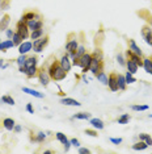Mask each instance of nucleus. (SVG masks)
Returning a JSON list of instances; mask_svg holds the SVG:
<instances>
[{"label": "nucleus", "mask_w": 152, "mask_h": 154, "mask_svg": "<svg viewBox=\"0 0 152 154\" xmlns=\"http://www.w3.org/2000/svg\"><path fill=\"white\" fill-rule=\"evenodd\" d=\"M16 32H17L18 34L21 36L22 40H26V38L30 37V30H29V28H28L26 22H25L24 20H21V19H20L18 22H17V25H16Z\"/></svg>", "instance_id": "f03ea898"}, {"label": "nucleus", "mask_w": 152, "mask_h": 154, "mask_svg": "<svg viewBox=\"0 0 152 154\" xmlns=\"http://www.w3.org/2000/svg\"><path fill=\"white\" fill-rule=\"evenodd\" d=\"M117 61H118V63H119L121 66H126V59L123 58L122 54H118L117 55Z\"/></svg>", "instance_id": "79ce46f5"}, {"label": "nucleus", "mask_w": 152, "mask_h": 154, "mask_svg": "<svg viewBox=\"0 0 152 154\" xmlns=\"http://www.w3.org/2000/svg\"><path fill=\"white\" fill-rule=\"evenodd\" d=\"M49 74H50V78L55 82H59V80H63L64 78L67 77V71L60 66L59 61H53L49 66Z\"/></svg>", "instance_id": "f257e3e1"}, {"label": "nucleus", "mask_w": 152, "mask_h": 154, "mask_svg": "<svg viewBox=\"0 0 152 154\" xmlns=\"http://www.w3.org/2000/svg\"><path fill=\"white\" fill-rule=\"evenodd\" d=\"M148 148V145L146 144L144 141H142V140H139V142H135L133 145V149L134 150H146Z\"/></svg>", "instance_id": "2f4dec72"}, {"label": "nucleus", "mask_w": 152, "mask_h": 154, "mask_svg": "<svg viewBox=\"0 0 152 154\" xmlns=\"http://www.w3.org/2000/svg\"><path fill=\"white\" fill-rule=\"evenodd\" d=\"M79 59V67L83 70V72H87L89 71V65H91V61H92V54L91 53H84Z\"/></svg>", "instance_id": "7ed1b4c3"}, {"label": "nucleus", "mask_w": 152, "mask_h": 154, "mask_svg": "<svg viewBox=\"0 0 152 154\" xmlns=\"http://www.w3.org/2000/svg\"><path fill=\"white\" fill-rule=\"evenodd\" d=\"M0 102L5 103V104H8V105H15L16 104L15 99H13L12 96H9V95H4V96H1L0 97Z\"/></svg>", "instance_id": "7c9ffc66"}, {"label": "nucleus", "mask_w": 152, "mask_h": 154, "mask_svg": "<svg viewBox=\"0 0 152 154\" xmlns=\"http://www.w3.org/2000/svg\"><path fill=\"white\" fill-rule=\"evenodd\" d=\"M125 79H126V83H127V85H133V83L136 82V78H135L134 74H131L130 71H126Z\"/></svg>", "instance_id": "f704fd0d"}, {"label": "nucleus", "mask_w": 152, "mask_h": 154, "mask_svg": "<svg viewBox=\"0 0 152 154\" xmlns=\"http://www.w3.org/2000/svg\"><path fill=\"white\" fill-rule=\"evenodd\" d=\"M139 140L144 141L146 144L148 145V146H152V137L150 136V134H147V133H140V134H139Z\"/></svg>", "instance_id": "473e14b6"}, {"label": "nucleus", "mask_w": 152, "mask_h": 154, "mask_svg": "<svg viewBox=\"0 0 152 154\" xmlns=\"http://www.w3.org/2000/svg\"><path fill=\"white\" fill-rule=\"evenodd\" d=\"M30 50H33V42H30V41H22V42L18 45L20 54H26Z\"/></svg>", "instance_id": "9b49d317"}, {"label": "nucleus", "mask_w": 152, "mask_h": 154, "mask_svg": "<svg viewBox=\"0 0 152 154\" xmlns=\"http://www.w3.org/2000/svg\"><path fill=\"white\" fill-rule=\"evenodd\" d=\"M45 153H47V154H51V153H54L53 150H45Z\"/></svg>", "instance_id": "864d4df0"}, {"label": "nucleus", "mask_w": 152, "mask_h": 154, "mask_svg": "<svg viewBox=\"0 0 152 154\" xmlns=\"http://www.w3.org/2000/svg\"><path fill=\"white\" fill-rule=\"evenodd\" d=\"M33 141L36 142H39V144H42V142H45V140H46V134H45V132H38L37 134H36L34 138H32Z\"/></svg>", "instance_id": "e433bc0d"}, {"label": "nucleus", "mask_w": 152, "mask_h": 154, "mask_svg": "<svg viewBox=\"0 0 152 154\" xmlns=\"http://www.w3.org/2000/svg\"><path fill=\"white\" fill-rule=\"evenodd\" d=\"M79 153L80 154H89L91 153V150L87 149V148H79Z\"/></svg>", "instance_id": "49530a36"}, {"label": "nucleus", "mask_w": 152, "mask_h": 154, "mask_svg": "<svg viewBox=\"0 0 152 154\" xmlns=\"http://www.w3.org/2000/svg\"><path fill=\"white\" fill-rule=\"evenodd\" d=\"M77 46H79L77 40H71V41H68V42L66 44V52H67V54L75 53L76 49H77Z\"/></svg>", "instance_id": "dca6fc26"}, {"label": "nucleus", "mask_w": 152, "mask_h": 154, "mask_svg": "<svg viewBox=\"0 0 152 154\" xmlns=\"http://www.w3.org/2000/svg\"><path fill=\"white\" fill-rule=\"evenodd\" d=\"M70 141H71V145H72V146H75V148H80V142H79V140L72 138V140H70Z\"/></svg>", "instance_id": "a18cd8bd"}, {"label": "nucleus", "mask_w": 152, "mask_h": 154, "mask_svg": "<svg viewBox=\"0 0 152 154\" xmlns=\"http://www.w3.org/2000/svg\"><path fill=\"white\" fill-rule=\"evenodd\" d=\"M126 57H127V59H130V61H133L134 63H136L139 67H143V57L135 54V53H133L130 49L126 52Z\"/></svg>", "instance_id": "1a4fd4ad"}, {"label": "nucleus", "mask_w": 152, "mask_h": 154, "mask_svg": "<svg viewBox=\"0 0 152 154\" xmlns=\"http://www.w3.org/2000/svg\"><path fill=\"white\" fill-rule=\"evenodd\" d=\"M16 122L13 119H9V117H7V119L3 120V127L5 128L7 130H13V128H15Z\"/></svg>", "instance_id": "b1692460"}, {"label": "nucleus", "mask_w": 152, "mask_h": 154, "mask_svg": "<svg viewBox=\"0 0 152 154\" xmlns=\"http://www.w3.org/2000/svg\"><path fill=\"white\" fill-rule=\"evenodd\" d=\"M117 75L115 72H110L108 77V87L110 91L117 92L118 91V80H117Z\"/></svg>", "instance_id": "6e6552de"}, {"label": "nucleus", "mask_w": 152, "mask_h": 154, "mask_svg": "<svg viewBox=\"0 0 152 154\" xmlns=\"http://www.w3.org/2000/svg\"><path fill=\"white\" fill-rule=\"evenodd\" d=\"M26 58L28 55L26 54H20L17 57V59H16V63H17L18 67H24L25 66V62H26Z\"/></svg>", "instance_id": "c9c22d12"}, {"label": "nucleus", "mask_w": 152, "mask_h": 154, "mask_svg": "<svg viewBox=\"0 0 152 154\" xmlns=\"http://www.w3.org/2000/svg\"><path fill=\"white\" fill-rule=\"evenodd\" d=\"M55 137H57V140L59 142H62V144L64 145V150L68 152L70 148H71V141H68V138L66 137V134H63L62 132H57L55 133Z\"/></svg>", "instance_id": "9d476101"}, {"label": "nucleus", "mask_w": 152, "mask_h": 154, "mask_svg": "<svg viewBox=\"0 0 152 154\" xmlns=\"http://www.w3.org/2000/svg\"><path fill=\"white\" fill-rule=\"evenodd\" d=\"M72 119H77V120H89L91 119V113L88 112H79L72 116Z\"/></svg>", "instance_id": "c85d7f7f"}, {"label": "nucleus", "mask_w": 152, "mask_h": 154, "mask_svg": "<svg viewBox=\"0 0 152 154\" xmlns=\"http://www.w3.org/2000/svg\"><path fill=\"white\" fill-rule=\"evenodd\" d=\"M26 25H28L30 32H33V30L42 29V28H43V21H42L41 19H39V20H29V21H26Z\"/></svg>", "instance_id": "f8f14e48"}, {"label": "nucleus", "mask_w": 152, "mask_h": 154, "mask_svg": "<svg viewBox=\"0 0 152 154\" xmlns=\"http://www.w3.org/2000/svg\"><path fill=\"white\" fill-rule=\"evenodd\" d=\"M148 22H150V27L152 28V17H150V19H148Z\"/></svg>", "instance_id": "603ef678"}, {"label": "nucleus", "mask_w": 152, "mask_h": 154, "mask_svg": "<svg viewBox=\"0 0 152 154\" xmlns=\"http://www.w3.org/2000/svg\"><path fill=\"white\" fill-rule=\"evenodd\" d=\"M37 62H38V58L37 57H28L26 58V62H25V67H33V66H37Z\"/></svg>", "instance_id": "c756f323"}, {"label": "nucleus", "mask_w": 152, "mask_h": 154, "mask_svg": "<svg viewBox=\"0 0 152 154\" xmlns=\"http://www.w3.org/2000/svg\"><path fill=\"white\" fill-rule=\"evenodd\" d=\"M117 80H118V90H119V91H125L126 87H127V83H126L125 75L118 74L117 75Z\"/></svg>", "instance_id": "412c9836"}, {"label": "nucleus", "mask_w": 152, "mask_h": 154, "mask_svg": "<svg viewBox=\"0 0 152 154\" xmlns=\"http://www.w3.org/2000/svg\"><path fill=\"white\" fill-rule=\"evenodd\" d=\"M47 44H49V36H45V37L42 36L41 38L33 41V50L36 53H41L47 46Z\"/></svg>", "instance_id": "39448f33"}, {"label": "nucleus", "mask_w": 152, "mask_h": 154, "mask_svg": "<svg viewBox=\"0 0 152 154\" xmlns=\"http://www.w3.org/2000/svg\"><path fill=\"white\" fill-rule=\"evenodd\" d=\"M130 119H131V116L129 113H123V115H121V116L118 117V124H122V125L129 124Z\"/></svg>", "instance_id": "72a5a7b5"}, {"label": "nucleus", "mask_w": 152, "mask_h": 154, "mask_svg": "<svg viewBox=\"0 0 152 154\" xmlns=\"http://www.w3.org/2000/svg\"><path fill=\"white\" fill-rule=\"evenodd\" d=\"M13 46H15V44H13L12 40H5L3 42H0V52H7L8 49H11Z\"/></svg>", "instance_id": "a878e982"}, {"label": "nucleus", "mask_w": 152, "mask_h": 154, "mask_svg": "<svg viewBox=\"0 0 152 154\" xmlns=\"http://www.w3.org/2000/svg\"><path fill=\"white\" fill-rule=\"evenodd\" d=\"M131 110H133V111H136V112L147 111V110H148V105H147V104H135V105H131Z\"/></svg>", "instance_id": "4c0bfd02"}, {"label": "nucleus", "mask_w": 152, "mask_h": 154, "mask_svg": "<svg viewBox=\"0 0 152 154\" xmlns=\"http://www.w3.org/2000/svg\"><path fill=\"white\" fill-rule=\"evenodd\" d=\"M8 67V63H5L3 59H0V69H7Z\"/></svg>", "instance_id": "09e8293b"}, {"label": "nucleus", "mask_w": 152, "mask_h": 154, "mask_svg": "<svg viewBox=\"0 0 152 154\" xmlns=\"http://www.w3.org/2000/svg\"><path fill=\"white\" fill-rule=\"evenodd\" d=\"M60 103L63 105H71V107H80V103L77 100L72 99V97H62L60 99Z\"/></svg>", "instance_id": "f3484780"}, {"label": "nucleus", "mask_w": 152, "mask_h": 154, "mask_svg": "<svg viewBox=\"0 0 152 154\" xmlns=\"http://www.w3.org/2000/svg\"><path fill=\"white\" fill-rule=\"evenodd\" d=\"M126 67H127V71H130L131 74H136L138 70H139V66L136 65V63H134L133 61L130 59H126Z\"/></svg>", "instance_id": "4be33fe9"}, {"label": "nucleus", "mask_w": 152, "mask_h": 154, "mask_svg": "<svg viewBox=\"0 0 152 154\" xmlns=\"http://www.w3.org/2000/svg\"><path fill=\"white\" fill-rule=\"evenodd\" d=\"M38 79H39V83H41L43 87H47L50 83V80H51V78H50V74H49V69H46V67H41V69L38 70Z\"/></svg>", "instance_id": "20e7f679"}, {"label": "nucleus", "mask_w": 152, "mask_h": 154, "mask_svg": "<svg viewBox=\"0 0 152 154\" xmlns=\"http://www.w3.org/2000/svg\"><path fill=\"white\" fill-rule=\"evenodd\" d=\"M39 19H41V16H39L37 12L29 11V12H25L24 15H22L21 20H24L25 22H26V21H29V20H39Z\"/></svg>", "instance_id": "4468645a"}, {"label": "nucleus", "mask_w": 152, "mask_h": 154, "mask_svg": "<svg viewBox=\"0 0 152 154\" xmlns=\"http://www.w3.org/2000/svg\"><path fill=\"white\" fill-rule=\"evenodd\" d=\"M21 129H22V128L20 127V125H15V128H13V130H15L16 133H20V132H21Z\"/></svg>", "instance_id": "8fccbe9b"}, {"label": "nucleus", "mask_w": 152, "mask_h": 154, "mask_svg": "<svg viewBox=\"0 0 152 154\" xmlns=\"http://www.w3.org/2000/svg\"><path fill=\"white\" fill-rule=\"evenodd\" d=\"M101 70H104V62H102V59H97V58L92 57L91 65H89V71H91L93 75H96L97 72H100Z\"/></svg>", "instance_id": "423d86ee"}, {"label": "nucleus", "mask_w": 152, "mask_h": 154, "mask_svg": "<svg viewBox=\"0 0 152 154\" xmlns=\"http://www.w3.org/2000/svg\"><path fill=\"white\" fill-rule=\"evenodd\" d=\"M42 36H43V28L42 29H37V30H33V32H30V40H38V38H41Z\"/></svg>", "instance_id": "cd10ccee"}, {"label": "nucleus", "mask_w": 152, "mask_h": 154, "mask_svg": "<svg viewBox=\"0 0 152 154\" xmlns=\"http://www.w3.org/2000/svg\"><path fill=\"white\" fill-rule=\"evenodd\" d=\"M59 63H60V66L63 67V69L66 70L67 72H68L70 70H71V67H72V62H71V59H70L68 54L62 55V58L59 59Z\"/></svg>", "instance_id": "ddd939ff"}, {"label": "nucleus", "mask_w": 152, "mask_h": 154, "mask_svg": "<svg viewBox=\"0 0 152 154\" xmlns=\"http://www.w3.org/2000/svg\"><path fill=\"white\" fill-rule=\"evenodd\" d=\"M13 34H15L13 29H7V30H5V36H7V37H8V40H12Z\"/></svg>", "instance_id": "37998d69"}, {"label": "nucleus", "mask_w": 152, "mask_h": 154, "mask_svg": "<svg viewBox=\"0 0 152 154\" xmlns=\"http://www.w3.org/2000/svg\"><path fill=\"white\" fill-rule=\"evenodd\" d=\"M12 41H13V44H15V46H18L24 40H22V37L18 34L17 32H15V34H13V37H12Z\"/></svg>", "instance_id": "58836bf2"}, {"label": "nucleus", "mask_w": 152, "mask_h": 154, "mask_svg": "<svg viewBox=\"0 0 152 154\" xmlns=\"http://www.w3.org/2000/svg\"><path fill=\"white\" fill-rule=\"evenodd\" d=\"M143 69L146 70V72L152 74V58H143Z\"/></svg>", "instance_id": "5701e85b"}, {"label": "nucleus", "mask_w": 152, "mask_h": 154, "mask_svg": "<svg viewBox=\"0 0 152 154\" xmlns=\"http://www.w3.org/2000/svg\"><path fill=\"white\" fill-rule=\"evenodd\" d=\"M110 142H112V144H114V145H119L121 142H122V138H119V137H118V138H115V137H112V138H110Z\"/></svg>", "instance_id": "c03bdc74"}, {"label": "nucleus", "mask_w": 152, "mask_h": 154, "mask_svg": "<svg viewBox=\"0 0 152 154\" xmlns=\"http://www.w3.org/2000/svg\"><path fill=\"white\" fill-rule=\"evenodd\" d=\"M142 37L146 41V44L152 47V29L150 25H144L142 28Z\"/></svg>", "instance_id": "0eeeda50"}, {"label": "nucleus", "mask_w": 152, "mask_h": 154, "mask_svg": "<svg viewBox=\"0 0 152 154\" xmlns=\"http://www.w3.org/2000/svg\"><path fill=\"white\" fill-rule=\"evenodd\" d=\"M0 42H1V38H0Z\"/></svg>", "instance_id": "5fc2aeb1"}, {"label": "nucleus", "mask_w": 152, "mask_h": 154, "mask_svg": "<svg viewBox=\"0 0 152 154\" xmlns=\"http://www.w3.org/2000/svg\"><path fill=\"white\" fill-rule=\"evenodd\" d=\"M37 74H38V69H37V66L28 67V69H26V72H25V75H26V77L29 78V79H32V78H34Z\"/></svg>", "instance_id": "bb28decb"}, {"label": "nucleus", "mask_w": 152, "mask_h": 154, "mask_svg": "<svg viewBox=\"0 0 152 154\" xmlns=\"http://www.w3.org/2000/svg\"><path fill=\"white\" fill-rule=\"evenodd\" d=\"M9 22H11V16L9 15H4V16H3V19L0 20V30H1V32H5V30L8 29Z\"/></svg>", "instance_id": "aec40b11"}, {"label": "nucleus", "mask_w": 152, "mask_h": 154, "mask_svg": "<svg viewBox=\"0 0 152 154\" xmlns=\"http://www.w3.org/2000/svg\"><path fill=\"white\" fill-rule=\"evenodd\" d=\"M26 111L29 112V113H34V110H33L32 103H28V104H26Z\"/></svg>", "instance_id": "de8ad7c7"}, {"label": "nucleus", "mask_w": 152, "mask_h": 154, "mask_svg": "<svg viewBox=\"0 0 152 154\" xmlns=\"http://www.w3.org/2000/svg\"><path fill=\"white\" fill-rule=\"evenodd\" d=\"M94 77L97 78V80H98V82H101V83H102V85L108 86V75L105 74V71H104V70H101L100 72H97V74H96Z\"/></svg>", "instance_id": "393cba45"}, {"label": "nucleus", "mask_w": 152, "mask_h": 154, "mask_svg": "<svg viewBox=\"0 0 152 154\" xmlns=\"http://www.w3.org/2000/svg\"><path fill=\"white\" fill-rule=\"evenodd\" d=\"M22 92H26V94L32 95V96H34V97H38V99H43L45 97V95L42 94V92H38V91H36V90L29 88V87H22Z\"/></svg>", "instance_id": "6ab92c4d"}, {"label": "nucleus", "mask_w": 152, "mask_h": 154, "mask_svg": "<svg viewBox=\"0 0 152 154\" xmlns=\"http://www.w3.org/2000/svg\"><path fill=\"white\" fill-rule=\"evenodd\" d=\"M85 134H88V136H91V137H97L98 134H97V129H85Z\"/></svg>", "instance_id": "a19ab883"}, {"label": "nucleus", "mask_w": 152, "mask_h": 154, "mask_svg": "<svg viewBox=\"0 0 152 154\" xmlns=\"http://www.w3.org/2000/svg\"><path fill=\"white\" fill-rule=\"evenodd\" d=\"M129 49H130L133 53H135V54H138V55H140V57H143L142 49H140V47L138 46L136 42H135L134 40H129Z\"/></svg>", "instance_id": "a211bd4d"}, {"label": "nucleus", "mask_w": 152, "mask_h": 154, "mask_svg": "<svg viewBox=\"0 0 152 154\" xmlns=\"http://www.w3.org/2000/svg\"><path fill=\"white\" fill-rule=\"evenodd\" d=\"M18 71L20 72H22V74H25V72H26V67H18Z\"/></svg>", "instance_id": "3c124183"}, {"label": "nucleus", "mask_w": 152, "mask_h": 154, "mask_svg": "<svg viewBox=\"0 0 152 154\" xmlns=\"http://www.w3.org/2000/svg\"><path fill=\"white\" fill-rule=\"evenodd\" d=\"M92 57L93 58H97V59H102L104 55H102V52H101V49H96L93 52V54H92Z\"/></svg>", "instance_id": "ea45409f"}, {"label": "nucleus", "mask_w": 152, "mask_h": 154, "mask_svg": "<svg viewBox=\"0 0 152 154\" xmlns=\"http://www.w3.org/2000/svg\"><path fill=\"white\" fill-rule=\"evenodd\" d=\"M89 124L92 125V127L94 128V129H97V130H101V129H104L105 128V124H104V121L101 119H97V117H94V119H89Z\"/></svg>", "instance_id": "2eb2a0df"}]
</instances>
